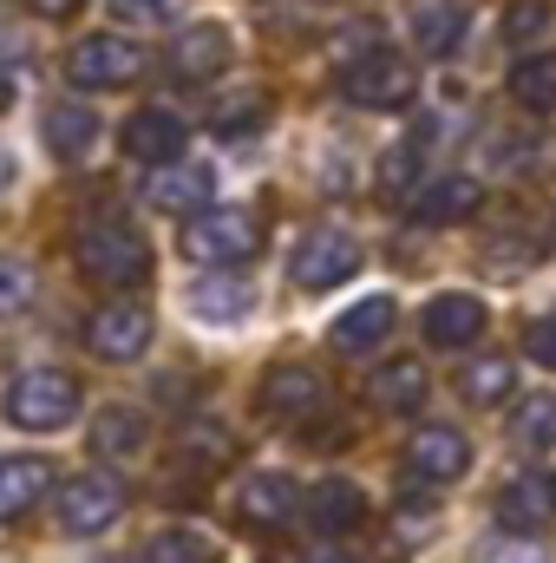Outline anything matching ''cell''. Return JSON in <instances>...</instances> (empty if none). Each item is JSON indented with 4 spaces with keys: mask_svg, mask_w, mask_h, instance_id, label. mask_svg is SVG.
I'll return each instance as SVG.
<instances>
[{
    "mask_svg": "<svg viewBox=\"0 0 556 563\" xmlns=\"http://www.w3.org/2000/svg\"><path fill=\"white\" fill-rule=\"evenodd\" d=\"M73 256H79V269L99 288H138L151 276V250H144L138 230H125V223H86Z\"/></svg>",
    "mask_w": 556,
    "mask_h": 563,
    "instance_id": "6da1fadb",
    "label": "cell"
},
{
    "mask_svg": "<svg viewBox=\"0 0 556 563\" xmlns=\"http://www.w3.org/2000/svg\"><path fill=\"white\" fill-rule=\"evenodd\" d=\"M79 413V380L66 367H26L13 387H7V420L20 432H53Z\"/></svg>",
    "mask_w": 556,
    "mask_h": 563,
    "instance_id": "7a4b0ae2",
    "label": "cell"
},
{
    "mask_svg": "<svg viewBox=\"0 0 556 563\" xmlns=\"http://www.w3.org/2000/svg\"><path fill=\"white\" fill-rule=\"evenodd\" d=\"M263 250V230L249 210H203L184 223V256L203 263V269H230V263H249Z\"/></svg>",
    "mask_w": 556,
    "mask_h": 563,
    "instance_id": "3957f363",
    "label": "cell"
},
{
    "mask_svg": "<svg viewBox=\"0 0 556 563\" xmlns=\"http://www.w3.org/2000/svg\"><path fill=\"white\" fill-rule=\"evenodd\" d=\"M419 92V73L400 53H360L341 66V99L347 106H367V112H393Z\"/></svg>",
    "mask_w": 556,
    "mask_h": 563,
    "instance_id": "277c9868",
    "label": "cell"
},
{
    "mask_svg": "<svg viewBox=\"0 0 556 563\" xmlns=\"http://www.w3.org/2000/svg\"><path fill=\"white\" fill-rule=\"evenodd\" d=\"M144 73V53L132 40H119V33H86L73 53H66V79L79 86V92H119V86H132Z\"/></svg>",
    "mask_w": 556,
    "mask_h": 563,
    "instance_id": "5b68a950",
    "label": "cell"
},
{
    "mask_svg": "<svg viewBox=\"0 0 556 563\" xmlns=\"http://www.w3.org/2000/svg\"><path fill=\"white\" fill-rule=\"evenodd\" d=\"M119 511H125V492H119L112 472H79V478L59 485V525H66L73 538H99V531H112Z\"/></svg>",
    "mask_w": 556,
    "mask_h": 563,
    "instance_id": "8992f818",
    "label": "cell"
},
{
    "mask_svg": "<svg viewBox=\"0 0 556 563\" xmlns=\"http://www.w3.org/2000/svg\"><path fill=\"white\" fill-rule=\"evenodd\" d=\"M164 66L184 86H210L216 73H230V26L223 20H184V33L170 40Z\"/></svg>",
    "mask_w": 556,
    "mask_h": 563,
    "instance_id": "52a82bcc",
    "label": "cell"
},
{
    "mask_svg": "<svg viewBox=\"0 0 556 563\" xmlns=\"http://www.w3.org/2000/svg\"><path fill=\"white\" fill-rule=\"evenodd\" d=\"M288 269H294V282H301L308 295H321V288H334V282L360 276V243L341 236V230H308Z\"/></svg>",
    "mask_w": 556,
    "mask_h": 563,
    "instance_id": "ba28073f",
    "label": "cell"
},
{
    "mask_svg": "<svg viewBox=\"0 0 556 563\" xmlns=\"http://www.w3.org/2000/svg\"><path fill=\"white\" fill-rule=\"evenodd\" d=\"M400 459H407V472L425 478V485H452V478L471 472V439L458 426H419Z\"/></svg>",
    "mask_w": 556,
    "mask_h": 563,
    "instance_id": "9c48e42d",
    "label": "cell"
},
{
    "mask_svg": "<svg viewBox=\"0 0 556 563\" xmlns=\"http://www.w3.org/2000/svg\"><path fill=\"white\" fill-rule=\"evenodd\" d=\"M210 190H216V170L210 164H157V177L144 184V203L157 217H203L210 210Z\"/></svg>",
    "mask_w": 556,
    "mask_h": 563,
    "instance_id": "30bf717a",
    "label": "cell"
},
{
    "mask_svg": "<svg viewBox=\"0 0 556 563\" xmlns=\"http://www.w3.org/2000/svg\"><path fill=\"white\" fill-rule=\"evenodd\" d=\"M86 347L99 361H138L144 347H151V314H144L138 301H105L86 321Z\"/></svg>",
    "mask_w": 556,
    "mask_h": 563,
    "instance_id": "8fae6325",
    "label": "cell"
},
{
    "mask_svg": "<svg viewBox=\"0 0 556 563\" xmlns=\"http://www.w3.org/2000/svg\"><path fill=\"white\" fill-rule=\"evenodd\" d=\"M321 407H327V387H321L314 367H269V374H263V413H269V420L308 426Z\"/></svg>",
    "mask_w": 556,
    "mask_h": 563,
    "instance_id": "7c38bea8",
    "label": "cell"
},
{
    "mask_svg": "<svg viewBox=\"0 0 556 563\" xmlns=\"http://www.w3.org/2000/svg\"><path fill=\"white\" fill-rule=\"evenodd\" d=\"M125 157H138V164H177L184 157V139H190V125L177 119V112H164V106H144V112H132L125 119Z\"/></svg>",
    "mask_w": 556,
    "mask_h": 563,
    "instance_id": "4fadbf2b",
    "label": "cell"
},
{
    "mask_svg": "<svg viewBox=\"0 0 556 563\" xmlns=\"http://www.w3.org/2000/svg\"><path fill=\"white\" fill-rule=\"evenodd\" d=\"M485 321H491V314H485V301H478V295H458V288H452V295H432V301H425V314H419L425 341H432V347H452V354H458V347H471V341L485 334Z\"/></svg>",
    "mask_w": 556,
    "mask_h": 563,
    "instance_id": "5bb4252c",
    "label": "cell"
},
{
    "mask_svg": "<svg viewBox=\"0 0 556 563\" xmlns=\"http://www.w3.org/2000/svg\"><path fill=\"white\" fill-rule=\"evenodd\" d=\"M478 210H485V184L465 177V170L432 177V184L413 197V223H425V230H438V223H465V217H478Z\"/></svg>",
    "mask_w": 556,
    "mask_h": 563,
    "instance_id": "9a60e30c",
    "label": "cell"
},
{
    "mask_svg": "<svg viewBox=\"0 0 556 563\" xmlns=\"http://www.w3.org/2000/svg\"><path fill=\"white\" fill-rule=\"evenodd\" d=\"M551 511H556V485L551 478H537V472L504 478V492H498V531H524V538H537V531L551 525Z\"/></svg>",
    "mask_w": 556,
    "mask_h": 563,
    "instance_id": "2e32d148",
    "label": "cell"
},
{
    "mask_svg": "<svg viewBox=\"0 0 556 563\" xmlns=\"http://www.w3.org/2000/svg\"><path fill=\"white\" fill-rule=\"evenodd\" d=\"M301 511H308V525H314L321 538H347V531H360V518H367V492H360L354 478H321V485L301 498Z\"/></svg>",
    "mask_w": 556,
    "mask_h": 563,
    "instance_id": "e0dca14e",
    "label": "cell"
},
{
    "mask_svg": "<svg viewBox=\"0 0 556 563\" xmlns=\"http://www.w3.org/2000/svg\"><path fill=\"white\" fill-rule=\"evenodd\" d=\"M393 321H400V308H393L387 295H367V301H354V308L327 328V341H334V354H374V347L393 334Z\"/></svg>",
    "mask_w": 556,
    "mask_h": 563,
    "instance_id": "ac0fdd59",
    "label": "cell"
},
{
    "mask_svg": "<svg viewBox=\"0 0 556 563\" xmlns=\"http://www.w3.org/2000/svg\"><path fill=\"white\" fill-rule=\"evenodd\" d=\"M407 33L425 59H445L465 40V0H413L407 7Z\"/></svg>",
    "mask_w": 556,
    "mask_h": 563,
    "instance_id": "d6986e66",
    "label": "cell"
},
{
    "mask_svg": "<svg viewBox=\"0 0 556 563\" xmlns=\"http://www.w3.org/2000/svg\"><path fill=\"white\" fill-rule=\"evenodd\" d=\"M301 498H294V485L281 478V472H249L243 485H236V518L243 525H256V531H276L288 525V511H294Z\"/></svg>",
    "mask_w": 556,
    "mask_h": 563,
    "instance_id": "ffe728a7",
    "label": "cell"
},
{
    "mask_svg": "<svg viewBox=\"0 0 556 563\" xmlns=\"http://www.w3.org/2000/svg\"><path fill=\"white\" fill-rule=\"evenodd\" d=\"M46 485H53V465L46 459H33V452L0 459V518H26L46 498Z\"/></svg>",
    "mask_w": 556,
    "mask_h": 563,
    "instance_id": "44dd1931",
    "label": "cell"
},
{
    "mask_svg": "<svg viewBox=\"0 0 556 563\" xmlns=\"http://www.w3.org/2000/svg\"><path fill=\"white\" fill-rule=\"evenodd\" d=\"M367 387H374V400H380L387 413H419V407H425V394H432V380H425V367H419V361H387Z\"/></svg>",
    "mask_w": 556,
    "mask_h": 563,
    "instance_id": "7402d4cb",
    "label": "cell"
},
{
    "mask_svg": "<svg viewBox=\"0 0 556 563\" xmlns=\"http://www.w3.org/2000/svg\"><path fill=\"white\" fill-rule=\"evenodd\" d=\"M92 139H99V119L86 106H73V99L46 106V144H53V157H86Z\"/></svg>",
    "mask_w": 556,
    "mask_h": 563,
    "instance_id": "603a6c76",
    "label": "cell"
},
{
    "mask_svg": "<svg viewBox=\"0 0 556 563\" xmlns=\"http://www.w3.org/2000/svg\"><path fill=\"white\" fill-rule=\"evenodd\" d=\"M511 99L524 112H556V53H524L511 66Z\"/></svg>",
    "mask_w": 556,
    "mask_h": 563,
    "instance_id": "cb8c5ba5",
    "label": "cell"
},
{
    "mask_svg": "<svg viewBox=\"0 0 556 563\" xmlns=\"http://www.w3.org/2000/svg\"><path fill=\"white\" fill-rule=\"evenodd\" d=\"M190 308H197L203 321H243V314L256 308V288H249V282H230V276H210V282H197Z\"/></svg>",
    "mask_w": 556,
    "mask_h": 563,
    "instance_id": "d4e9b609",
    "label": "cell"
},
{
    "mask_svg": "<svg viewBox=\"0 0 556 563\" xmlns=\"http://www.w3.org/2000/svg\"><path fill=\"white\" fill-rule=\"evenodd\" d=\"M511 387H518V367H511L504 354H485V361H471V367L458 374V394H465L471 407H498Z\"/></svg>",
    "mask_w": 556,
    "mask_h": 563,
    "instance_id": "484cf974",
    "label": "cell"
},
{
    "mask_svg": "<svg viewBox=\"0 0 556 563\" xmlns=\"http://www.w3.org/2000/svg\"><path fill=\"white\" fill-rule=\"evenodd\" d=\"M511 439H518L524 452H551L556 445V394H531V400H518V413H511Z\"/></svg>",
    "mask_w": 556,
    "mask_h": 563,
    "instance_id": "4316f807",
    "label": "cell"
},
{
    "mask_svg": "<svg viewBox=\"0 0 556 563\" xmlns=\"http://www.w3.org/2000/svg\"><path fill=\"white\" fill-rule=\"evenodd\" d=\"M92 445H99L105 459L138 452V445H144V413H132V407H105V413L92 420Z\"/></svg>",
    "mask_w": 556,
    "mask_h": 563,
    "instance_id": "83f0119b",
    "label": "cell"
},
{
    "mask_svg": "<svg viewBox=\"0 0 556 563\" xmlns=\"http://www.w3.org/2000/svg\"><path fill=\"white\" fill-rule=\"evenodd\" d=\"M144 563H216V544L203 531H157L144 544Z\"/></svg>",
    "mask_w": 556,
    "mask_h": 563,
    "instance_id": "f1b7e54d",
    "label": "cell"
},
{
    "mask_svg": "<svg viewBox=\"0 0 556 563\" xmlns=\"http://www.w3.org/2000/svg\"><path fill=\"white\" fill-rule=\"evenodd\" d=\"M177 459H190V465H223L230 459V439H223V426L197 420L177 432Z\"/></svg>",
    "mask_w": 556,
    "mask_h": 563,
    "instance_id": "f546056e",
    "label": "cell"
},
{
    "mask_svg": "<svg viewBox=\"0 0 556 563\" xmlns=\"http://www.w3.org/2000/svg\"><path fill=\"white\" fill-rule=\"evenodd\" d=\"M471 563H551V544H537L524 531H504V538H485Z\"/></svg>",
    "mask_w": 556,
    "mask_h": 563,
    "instance_id": "4dcf8cb0",
    "label": "cell"
},
{
    "mask_svg": "<svg viewBox=\"0 0 556 563\" xmlns=\"http://www.w3.org/2000/svg\"><path fill=\"white\" fill-rule=\"evenodd\" d=\"M556 20V0H511L504 7V40H537Z\"/></svg>",
    "mask_w": 556,
    "mask_h": 563,
    "instance_id": "1f68e13d",
    "label": "cell"
},
{
    "mask_svg": "<svg viewBox=\"0 0 556 563\" xmlns=\"http://www.w3.org/2000/svg\"><path fill=\"white\" fill-rule=\"evenodd\" d=\"M419 184V139H407L400 151H387V164H380V190L387 197H407Z\"/></svg>",
    "mask_w": 556,
    "mask_h": 563,
    "instance_id": "d6a6232c",
    "label": "cell"
},
{
    "mask_svg": "<svg viewBox=\"0 0 556 563\" xmlns=\"http://www.w3.org/2000/svg\"><path fill=\"white\" fill-rule=\"evenodd\" d=\"M112 20H132V26H170L184 13V0H105Z\"/></svg>",
    "mask_w": 556,
    "mask_h": 563,
    "instance_id": "836d02e7",
    "label": "cell"
},
{
    "mask_svg": "<svg viewBox=\"0 0 556 563\" xmlns=\"http://www.w3.org/2000/svg\"><path fill=\"white\" fill-rule=\"evenodd\" d=\"M33 301V269L20 256H0V314H20Z\"/></svg>",
    "mask_w": 556,
    "mask_h": 563,
    "instance_id": "e575fe53",
    "label": "cell"
},
{
    "mask_svg": "<svg viewBox=\"0 0 556 563\" xmlns=\"http://www.w3.org/2000/svg\"><path fill=\"white\" fill-rule=\"evenodd\" d=\"M263 119H269V99H243V106H223V112H216V132H223V139H256Z\"/></svg>",
    "mask_w": 556,
    "mask_h": 563,
    "instance_id": "d590c367",
    "label": "cell"
},
{
    "mask_svg": "<svg viewBox=\"0 0 556 563\" xmlns=\"http://www.w3.org/2000/svg\"><path fill=\"white\" fill-rule=\"evenodd\" d=\"M524 354H531L537 367H551V374H556V321H531V334H524Z\"/></svg>",
    "mask_w": 556,
    "mask_h": 563,
    "instance_id": "8d00e7d4",
    "label": "cell"
},
{
    "mask_svg": "<svg viewBox=\"0 0 556 563\" xmlns=\"http://www.w3.org/2000/svg\"><path fill=\"white\" fill-rule=\"evenodd\" d=\"M301 563H360V558H354L347 544H308V551H301Z\"/></svg>",
    "mask_w": 556,
    "mask_h": 563,
    "instance_id": "74e56055",
    "label": "cell"
},
{
    "mask_svg": "<svg viewBox=\"0 0 556 563\" xmlns=\"http://www.w3.org/2000/svg\"><path fill=\"white\" fill-rule=\"evenodd\" d=\"M33 13H46V20H66V13H79V0H26Z\"/></svg>",
    "mask_w": 556,
    "mask_h": 563,
    "instance_id": "f35d334b",
    "label": "cell"
},
{
    "mask_svg": "<svg viewBox=\"0 0 556 563\" xmlns=\"http://www.w3.org/2000/svg\"><path fill=\"white\" fill-rule=\"evenodd\" d=\"M0 106H7V79H0Z\"/></svg>",
    "mask_w": 556,
    "mask_h": 563,
    "instance_id": "ab89813d",
    "label": "cell"
}]
</instances>
